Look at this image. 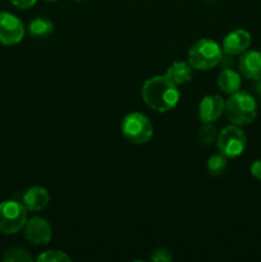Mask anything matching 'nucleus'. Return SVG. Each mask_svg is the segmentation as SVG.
<instances>
[{
    "instance_id": "nucleus-1",
    "label": "nucleus",
    "mask_w": 261,
    "mask_h": 262,
    "mask_svg": "<svg viewBox=\"0 0 261 262\" xmlns=\"http://www.w3.org/2000/svg\"><path fill=\"white\" fill-rule=\"evenodd\" d=\"M142 99L147 106L158 113H166L174 109L179 102L181 92L166 74L148 78L142 86Z\"/></svg>"
},
{
    "instance_id": "nucleus-2",
    "label": "nucleus",
    "mask_w": 261,
    "mask_h": 262,
    "mask_svg": "<svg viewBox=\"0 0 261 262\" xmlns=\"http://www.w3.org/2000/svg\"><path fill=\"white\" fill-rule=\"evenodd\" d=\"M225 114L232 124L247 125L255 120L257 115V102L252 95L246 91H237L230 94L225 101Z\"/></svg>"
},
{
    "instance_id": "nucleus-3",
    "label": "nucleus",
    "mask_w": 261,
    "mask_h": 262,
    "mask_svg": "<svg viewBox=\"0 0 261 262\" xmlns=\"http://www.w3.org/2000/svg\"><path fill=\"white\" fill-rule=\"evenodd\" d=\"M188 63L199 71H209L223 60V49L216 41L201 38L196 41L188 50Z\"/></svg>"
},
{
    "instance_id": "nucleus-4",
    "label": "nucleus",
    "mask_w": 261,
    "mask_h": 262,
    "mask_svg": "<svg viewBox=\"0 0 261 262\" xmlns=\"http://www.w3.org/2000/svg\"><path fill=\"white\" fill-rule=\"evenodd\" d=\"M122 135L135 145H143L151 141L154 136L153 123L142 113H129L120 124Z\"/></svg>"
},
{
    "instance_id": "nucleus-5",
    "label": "nucleus",
    "mask_w": 261,
    "mask_h": 262,
    "mask_svg": "<svg viewBox=\"0 0 261 262\" xmlns=\"http://www.w3.org/2000/svg\"><path fill=\"white\" fill-rule=\"evenodd\" d=\"M27 222V209L20 202L3 201L0 204V233L7 235L17 234Z\"/></svg>"
},
{
    "instance_id": "nucleus-6",
    "label": "nucleus",
    "mask_w": 261,
    "mask_h": 262,
    "mask_svg": "<svg viewBox=\"0 0 261 262\" xmlns=\"http://www.w3.org/2000/svg\"><path fill=\"white\" fill-rule=\"evenodd\" d=\"M216 146L222 155H224L225 158L234 159L242 155L243 151L246 150L247 137L238 125H228L217 135Z\"/></svg>"
},
{
    "instance_id": "nucleus-7",
    "label": "nucleus",
    "mask_w": 261,
    "mask_h": 262,
    "mask_svg": "<svg viewBox=\"0 0 261 262\" xmlns=\"http://www.w3.org/2000/svg\"><path fill=\"white\" fill-rule=\"evenodd\" d=\"M25 26L14 14L0 12V42L3 45H17L25 37Z\"/></svg>"
},
{
    "instance_id": "nucleus-8",
    "label": "nucleus",
    "mask_w": 261,
    "mask_h": 262,
    "mask_svg": "<svg viewBox=\"0 0 261 262\" xmlns=\"http://www.w3.org/2000/svg\"><path fill=\"white\" fill-rule=\"evenodd\" d=\"M23 230H25L26 239L35 246L48 245L53 237L51 225L45 219L38 216L27 220Z\"/></svg>"
},
{
    "instance_id": "nucleus-9",
    "label": "nucleus",
    "mask_w": 261,
    "mask_h": 262,
    "mask_svg": "<svg viewBox=\"0 0 261 262\" xmlns=\"http://www.w3.org/2000/svg\"><path fill=\"white\" fill-rule=\"evenodd\" d=\"M225 113V100L220 95H207L200 101L199 118L202 123H215Z\"/></svg>"
},
{
    "instance_id": "nucleus-10",
    "label": "nucleus",
    "mask_w": 261,
    "mask_h": 262,
    "mask_svg": "<svg viewBox=\"0 0 261 262\" xmlns=\"http://www.w3.org/2000/svg\"><path fill=\"white\" fill-rule=\"evenodd\" d=\"M251 41L252 38H251V33L248 31L242 30V28L232 31L223 40V53L229 56L241 55L247 51L251 45Z\"/></svg>"
},
{
    "instance_id": "nucleus-11",
    "label": "nucleus",
    "mask_w": 261,
    "mask_h": 262,
    "mask_svg": "<svg viewBox=\"0 0 261 262\" xmlns=\"http://www.w3.org/2000/svg\"><path fill=\"white\" fill-rule=\"evenodd\" d=\"M240 72L243 77L252 81L261 78V51H245L240 58Z\"/></svg>"
},
{
    "instance_id": "nucleus-12",
    "label": "nucleus",
    "mask_w": 261,
    "mask_h": 262,
    "mask_svg": "<svg viewBox=\"0 0 261 262\" xmlns=\"http://www.w3.org/2000/svg\"><path fill=\"white\" fill-rule=\"evenodd\" d=\"M50 201V194L46 188L40 186L31 187L23 194V205L27 211H40L45 209Z\"/></svg>"
},
{
    "instance_id": "nucleus-13",
    "label": "nucleus",
    "mask_w": 261,
    "mask_h": 262,
    "mask_svg": "<svg viewBox=\"0 0 261 262\" xmlns=\"http://www.w3.org/2000/svg\"><path fill=\"white\" fill-rule=\"evenodd\" d=\"M241 83H242V79H241L240 73L233 69H223L217 76V86L224 94L230 95L240 91Z\"/></svg>"
},
{
    "instance_id": "nucleus-14",
    "label": "nucleus",
    "mask_w": 261,
    "mask_h": 262,
    "mask_svg": "<svg viewBox=\"0 0 261 262\" xmlns=\"http://www.w3.org/2000/svg\"><path fill=\"white\" fill-rule=\"evenodd\" d=\"M165 74L176 84H183L191 81L193 77V71L188 61H174Z\"/></svg>"
},
{
    "instance_id": "nucleus-15",
    "label": "nucleus",
    "mask_w": 261,
    "mask_h": 262,
    "mask_svg": "<svg viewBox=\"0 0 261 262\" xmlns=\"http://www.w3.org/2000/svg\"><path fill=\"white\" fill-rule=\"evenodd\" d=\"M54 31V25L50 19L44 17H36L28 26V32L35 38H45L50 36Z\"/></svg>"
},
{
    "instance_id": "nucleus-16",
    "label": "nucleus",
    "mask_w": 261,
    "mask_h": 262,
    "mask_svg": "<svg viewBox=\"0 0 261 262\" xmlns=\"http://www.w3.org/2000/svg\"><path fill=\"white\" fill-rule=\"evenodd\" d=\"M207 171H209L211 176L217 177L220 174H223L227 169V158L222 154L219 155H212L210 156L209 160H207Z\"/></svg>"
},
{
    "instance_id": "nucleus-17",
    "label": "nucleus",
    "mask_w": 261,
    "mask_h": 262,
    "mask_svg": "<svg viewBox=\"0 0 261 262\" xmlns=\"http://www.w3.org/2000/svg\"><path fill=\"white\" fill-rule=\"evenodd\" d=\"M199 138L204 145H212L217 140L216 128L212 123H204L199 130Z\"/></svg>"
},
{
    "instance_id": "nucleus-18",
    "label": "nucleus",
    "mask_w": 261,
    "mask_h": 262,
    "mask_svg": "<svg viewBox=\"0 0 261 262\" xmlns=\"http://www.w3.org/2000/svg\"><path fill=\"white\" fill-rule=\"evenodd\" d=\"M3 260L5 262H31L33 261V258L28 255V252L26 250L20 247H14L10 248L5 252Z\"/></svg>"
},
{
    "instance_id": "nucleus-19",
    "label": "nucleus",
    "mask_w": 261,
    "mask_h": 262,
    "mask_svg": "<svg viewBox=\"0 0 261 262\" xmlns=\"http://www.w3.org/2000/svg\"><path fill=\"white\" fill-rule=\"evenodd\" d=\"M37 261L40 262H63V261H71V257L67 255L63 251H45L42 255L37 257Z\"/></svg>"
},
{
    "instance_id": "nucleus-20",
    "label": "nucleus",
    "mask_w": 261,
    "mask_h": 262,
    "mask_svg": "<svg viewBox=\"0 0 261 262\" xmlns=\"http://www.w3.org/2000/svg\"><path fill=\"white\" fill-rule=\"evenodd\" d=\"M171 260H173V256H171L170 251L164 247L154 251L153 256H151V261L154 262H169Z\"/></svg>"
},
{
    "instance_id": "nucleus-21",
    "label": "nucleus",
    "mask_w": 261,
    "mask_h": 262,
    "mask_svg": "<svg viewBox=\"0 0 261 262\" xmlns=\"http://www.w3.org/2000/svg\"><path fill=\"white\" fill-rule=\"evenodd\" d=\"M10 3L19 9H28V8H32L37 3V0H10Z\"/></svg>"
},
{
    "instance_id": "nucleus-22",
    "label": "nucleus",
    "mask_w": 261,
    "mask_h": 262,
    "mask_svg": "<svg viewBox=\"0 0 261 262\" xmlns=\"http://www.w3.org/2000/svg\"><path fill=\"white\" fill-rule=\"evenodd\" d=\"M251 174H252L256 179H260L261 181V160H256L255 163L251 165Z\"/></svg>"
},
{
    "instance_id": "nucleus-23",
    "label": "nucleus",
    "mask_w": 261,
    "mask_h": 262,
    "mask_svg": "<svg viewBox=\"0 0 261 262\" xmlns=\"http://www.w3.org/2000/svg\"><path fill=\"white\" fill-rule=\"evenodd\" d=\"M255 91L257 92L258 96H261V78L257 79L256 81V84H255Z\"/></svg>"
},
{
    "instance_id": "nucleus-24",
    "label": "nucleus",
    "mask_w": 261,
    "mask_h": 262,
    "mask_svg": "<svg viewBox=\"0 0 261 262\" xmlns=\"http://www.w3.org/2000/svg\"><path fill=\"white\" fill-rule=\"evenodd\" d=\"M204 2H206V3H215V2H217V0H204Z\"/></svg>"
},
{
    "instance_id": "nucleus-25",
    "label": "nucleus",
    "mask_w": 261,
    "mask_h": 262,
    "mask_svg": "<svg viewBox=\"0 0 261 262\" xmlns=\"http://www.w3.org/2000/svg\"><path fill=\"white\" fill-rule=\"evenodd\" d=\"M46 2H55V0H46Z\"/></svg>"
},
{
    "instance_id": "nucleus-26",
    "label": "nucleus",
    "mask_w": 261,
    "mask_h": 262,
    "mask_svg": "<svg viewBox=\"0 0 261 262\" xmlns=\"http://www.w3.org/2000/svg\"><path fill=\"white\" fill-rule=\"evenodd\" d=\"M76 2H82V0H76Z\"/></svg>"
}]
</instances>
